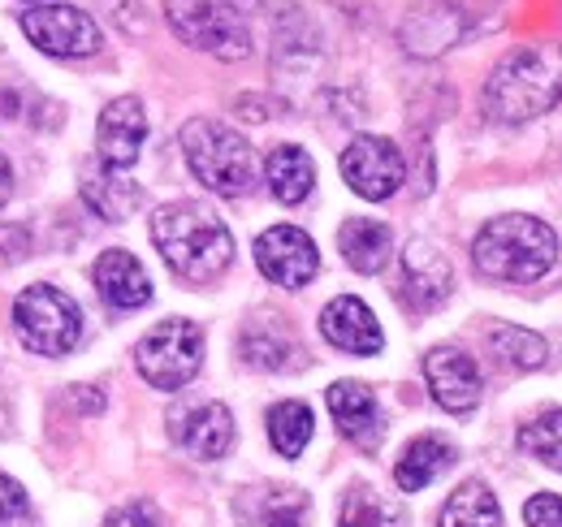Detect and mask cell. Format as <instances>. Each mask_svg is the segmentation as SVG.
<instances>
[{"mask_svg": "<svg viewBox=\"0 0 562 527\" xmlns=\"http://www.w3.org/2000/svg\"><path fill=\"white\" fill-rule=\"evenodd\" d=\"M519 450H524L528 459L562 471V411L559 406L541 411L537 419H528V424L519 428Z\"/></svg>", "mask_w": 562, "mask_h": 527, "instance_id": "cell-27", "label": "cell"}, {"mask_svg": "<svg viewBox=\"0 0 562 527\" xmlns=\"http://www.w3.org/2000/svg\"><path fill=\"white\" fill-rule=\"evenodd\" d=\"M269 441L281 459H299L312 441V406L307 402H278L269 411Z\"/></svg>", "mask_w": 562, "mask_h": 527, "instance_id": "cell-25", "label": "cell"}, {"mask_svg": "<svg viewBox=\"0 0 562 527\" xmlns=\"http://www.w3.org/2000/svg\"><path fill=\"white\" fill-rule=\"evenodd\" d=\"M450 462H454V446H450V441H441V437H416V441L403 450L398 467H394V480H398L403 493H420V489H428Z\"/></svg>", "mask_w": 562, "mask_h": 527, "instance_id": "cell-23", "label": "cell"}, {"mask_svg": "<svg viewBox=\"0 0 562 527\" xmlns=\"http://www.w3.org/2000/svg\"><path fill=\"white\" fill-rule=\"evenodd\" d=\"M82 203L100 216V221H126L135 208L143 203V191L122 178V169H87L82 173Z\"/></svg>", "mask_w": 562, "mask_h": 527, "instance_id": "cell-19", "label": "cell"}, {"mask_svg": "<svg viewBox=\"0 0 562 527\" xmlns=\"http://www.w3.org/2000/svg\"><path fill=\"white\" fill-rule=\"evenodd\" d=\"M143 138H147V113H143V104L135 96H122L100 113L95 147H100V160L109 169H131L139 160Z\"/></svg>", "mask_w": 562, "mask_h": 527, "instance_id": "cell-12", "label": "cell"}, {"mask_svg": "<svg viewBox=\"0 0 562 527\" xmlns=\"http://www.w3.org/2000/svg\"><path fill=\"white\" fill-rule=\"evenodd\" d=\"M437 527H502V506L481 480H468L441 506V524Z\"/></svg>", "mask_w": 562, "mask_h": 527, "instance_id": "cell-24", "label": "cell"}, {"mask_svg": "<svg viewBox=\"0 0 562 527\" xmlns=\"http://www.w3.org/2000/svg\"><path fill=\"white\" fill-rule=\"evenodd\" d=\"M13 325L26 350L35 355H70L82 337V316L70 294L57 285H26L13 303Z\"/></svg>", "mask_w": 562, "mask_h": 527, "instance_id": "cell-5", "label": "cell"}, {"mask_svg": "<svg viewBox=\"0 0 562 527\" xmlns=\"http://www.w3.org/2000/svg\"><path fill=\"white\" fill-rule=\"evenodd\" d=\"M238 527H307V493L290 484H260L238 493L234 502Z\"/></svg>", "mask_w": 562, "mask_h": 527, "instance_id": "cell-16", "label": "cell"}, {"mask_svg": "<svg viewBox=\"0 0 562 527\" xmlns=\"http://www.w3.org/2000/svg\"><path fill=\"white\" fill-rule=\"evenodd\" d=\"M524 524L528 527H562V497L559 493H537L524 506Z\"/></svg>", "mask_w": 562, "mask_h": 527, "instance_id": "cell-30", "label": "cell"}, {"mask_svg": "<svg viewBox=\"0 0 562 527\" xmlns=\"http://www.w3.org/2000/svg\"><path fill=\"white\" fill-rule=\"evenodd\" d=\"M104 527H160L156 524V511L147 506V502H131V506H122V511H113Z\"/></svg>", "mask_w": 562, "mask_h": 527, "instance_id": "cell-31", "label": "cell"}, {"mask_svg": "<svg viewBox=\"0 0 562 527\" xmlns=\"http://www.w3.org/2000/svg\"><path fill=\"white\" fill-rule=\"evenodd\" d=\"M424 381L437 397V406L468 415L481 402V368L472 363V355L454 350V346H437L424 355Z\"/></svg>", "mask_w": 562, "mask_h": 527, "instance_id": "cell-11", "label": "cell"}, {"mask_svg": "<svg viewBox=\"0 0 562 527\" xmlns=\"http://www.w3.org/2000/svg\"><path fill=\"white\" fill-rule=\"evenodd\" d=\"M265 173H269V191H273L281 203H303V199L312 195V187H316V165H312V156H307L303 147H294V143H281V147L269 152Z\"/></svg>", "mask_w": 562, "mask_h": 527, "instance_id": "cell-22", "label": "cell"}, {"mask_svg": "<svg viewBox=\"0 0 562 527\" xmlns=\"http://www.w3.org/2000/svg\"><path fill=\"white\" fill-rule=\"evenodd\" d=\"M165 18L173 35L216 61H243L251 57V35L243 18L216 0H165Z\"/></svg>", "mask_w": 562, "mask_h": 527, "instance_id": "cell-7", "label": "cell"}, {"mask_svg": "<svg viewBox=\"0 0 562 527\" xmlns=\"http://www.w3.org/2000/svg\"><path fill=\"white\" fill-rule=\"evenodd\" d=\"M178 441H182V450H191L204 462L225 459L234 446V415L221 402H204L178 419Z\"/></svg>", "mask_w": 562, "mask_h": 527, "instance_id": "cell-18", "label": "cell"}, {"mask_svg": "<svg viewBox=\"0 0 562 527\" xmlns=\"http://www.w3.org/2000/svg\"><path fill=\"white\" fill-rule=\"evenodd\" d=\"M342 178L355 195L363 199H390L398 195L403 178H407V165H403V152L390 143V138H376V134H359L351 147L342 152Z\"/></svg>", "mask_w": 562, "mask_h": 527, "instance_id": "cell-9", "label": "cell"}, {"mask_svg": "<svg viewBox=\"0 0 562 527\" xmlns=\"http://www.w3.org/2000/svg\"><path fill=\"white\" fill-rule=\"evenodd\" d=\"M472 260L490 281H537L559 260V238L537 216H493L472 243Z\"/></svg>", "mask_w": 562, "mask_h": 527, "instance_id": "cell-3", "label": "cell"}, {"mask_svg": "<svg viewBox=\"0 0 562 527\" xmlns=\"http://www.w3.org/2000/svg\"><path fill=\"white\" fill-rule=\"evenodd\" d=\"M9 195H13V173H9V160L0 156V208L9 203Z\"/></svg>", "mask_w": 562, "mask_h": 527, "instance_id": "cell-33", "label": "cell"}, {"mask_svg": "<svg viewBox=\"0 0 562 527\" xmlns=\"http://www.w3.org/2000/svg\"><path fill=\"white\" fill-rule=\"evenodd\" d=\"M321 333H325L329 346H338V350H347V355H381V346H385V333L376 325V316H372L368 303L355 299V294L334 299V303L321 312Z\"/></svg>", "mask_w": 562, "mask_h": 527, "instance_id": "cell-15", "label": "cell"}, {"mask_svg": "<svg viewBox=\"0 0 562 527\" xmlns=\"http://www.w3.org/2000/svg\"><path fill=\"white\" fill-rule=\"evenodd\" d=\"M256 264L260 272L273 281V285H285V290H303L316 272H321V251L316 243L294 229V225H273L256 238Z\"/></svg>", "mask_w": 562, "mask_h": 527, "instance_id": "cell-10", "label": "cell"}, {"mask_svg": "<svg viewBox=\"0 0 562 527\" xmlns=\"http://www.w3.org/2000/svg\"><path fill=\"white\" fill-rule=\"evenodd\" d=\"M493 350L510 363V368H519V372H528V368H541L546 363V355H550V346H546V337L532 329H519V325H497L490 333Z\"/></svg>", "mask_w": 562, "mask_h": 527, "instance_id": "cell-28", "label": "cell"}, {"mask_svg": "<svg viewBox=\"0 0 562 527\" xmlns=\"http://www.w3.org/2000/svg\"><path fill=\"white\" fill-rule=\"evenodd\" d=\"M562 100V44L506 53L485 82V109L497 122H532Z\"/></svg>", "mask_w": 562, "mask_h": 527, "instance_id": "cell-2", "label": "cell"}, {"mask_svg": "<svg viewBox=\"0 0 562 527\" xmlns=\"http://www.w3.org/2000/svg\"><path fill=\"white\" fill-rule=\"evenodd\" d=\"M139 377L156 390H182L204 363V329L195 321H160L135 346Z\"/></svg>", "mask_w": 562, "mask_h": 527, "instance_id": "cell-6", "label": "cell"}, {"mask_svg": "<svg viewBox=\"0 0 562 527\" xmlns=\"http://www.w3.org/2000/svg\"><path fill=\"white\" fill-rule=\"evenodd\" d=\"M234 4H238V9H256L260 0H234Z\"/></svg>", "mask_w": 562, "mask_h": 527, "instance_id": "cell-34", "label": "cell"}, {"mask_svg": "<svg viewBox=\"0 0 562 527\" xmlns=\"http://www.w3.org/2000/svg\"><path fill=\"white\" fill-rule=\"evenodd\" d=\"M338 527H407V519H403V511H398L394 502H385L376 489L355 484L351 493H347V502H342Z\"/></svg>", "mask_w": 562, "mask_h": 527, "instance_id": "cell-26", "label": "cell"}, {"mask_svg": "<svg viewBox=\"0 0 562 527\" xmlns=\"http://www.w3.org/2000/svg\"><path fill=\"white\" fill-rule=\"evenodd\" d=\"M243 359L251 368H265V372H285L299 363V341L285 333L278 316L269 321H251L243 333Z\"/></svg>", "mask_w": 562, "mask_h": 527, "instance_id": "cell-21", "label": "cell"}, {"mask_svg": "<svg viewBox=\"0 0 562 527\" xmlns=\"http://www.w3.org/2000/svg\"><path fill=\"white\" fill-rule=\"evenodd\" d=\"M22 35L53 57H91L100 48V26L78 4H35L18 18Z\"/></svg>", "mask_w": 562, "mask_h": 527, "instance_id": "cell-8", "label": "cell"}, {"mask_svg": "<svg viewBox=\"0 0 562 527\" xmlns=\"http://www.w3.org/2000/svg\"><path fill=\"white\" fill-rule=\"evenodd\" d=\"M450 281H454L450 260H446L428 238L407 243V251H403V299H407L416 312L441 307L446 294H450Z\"/></svg>", "mask_w": 562, "mask_h": 527, "instance_id": "cell-14", "label": "cell"}, {"mask_svg": "<svg viewBox=\"0 0 562 527\" xmlns=\"http://www.w3.org/2000/svg\"><path fill=\"white\" fill-rule=\"evenodd\" d=\"M0 527H35V511L18 480L0 475Z\"/></svg>", "mask_w": 562, "mask_h": 527, "instance_id": "cell-29", "label": "cell"}, {"mask_svg": "<svg viewBox=\"0 0 562 527\" xmlns=\"http://www.w3.org/2000/svg\"><path fill=\"white\" fill-rule=\"evenodd\" d=\"M91 281L113 312H135L143 303H151V277L131 251H104L91 268Z\"/></svg>", "mask_w": 562, "mask_h": 527, "instance_id": "cell-17", "label": "cell"}, {"mask_svg": "<svg viewBox=\"0 0 562 527\" xmlns=\"http://www.w3.org/2000/svg\"><path fill=\"white\" fill-rule=\"evenodd\" d=\"M338 247L355 272H381L390 264V251H394V234H390V225H381L372 216H351L338 229Z\"/></svg>", "mask_w": 562, "mask_h": 527, "instance_id": "cell-20", "label": "cell"}, {"mask_svg": "<svg viewBox=\"0 0 562 527\" xmlns=\"http://www.w3.org/2000/svg\"><path fill=\"white\" fill-rule=\"evenodd\" d=\"M31 251V234L22 225H0V260L13 264Z\"/></svg>", "mask_w": 562, "mask_h": 527, "instance_id": "cell-32", "label": "cell"}, {"mask_svg": "<svg viewBox=\"0 0 562 527\" xmlns=\"http://www.w3.org/2000/svg\"><path fill=\"white\" fill-rule=\"evenodd\" d=\"M182 156L191 165V173L225 199L247 195L256 187V152L238 131L212 122V117H195L182 126Z\"/></svg>", "mask_w": 562, "mask_h": 527, "instance_id": "cell-4", "label": "cell"}, {"mask_svg": "<svg viewBox=\"0 0 562 527\" xmlns=\"http://www.w3.org/2000/svg\"><path fill=\"white\" fill-rule=\"evenodd\" d=\"M325 402H329V415L338 419V433L359 446V450H376L381 446V406H376V394L363 385V381H338L325 390Z\"/></svg>", "mask_w": 562, "mask_h": 527, "instance_id": "cell-13", "label": "cell"}, {"mask_svg": "<svg viewBox=\"0 0 562 527\" xmlns=\"http://www.w3.org/2000/svg\"><path fill=\"white\" fill-rule=\"evenodd\" d=\"M151 243L182 281H216L234 260V234L204 203H169L151 216Z\"/></svg>", "mask_w": 562, "mask_h": 527, "instance_id": "cell-1", "label": "cell"}]
</instances>
